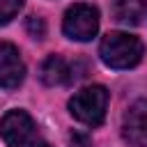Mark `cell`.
<instances>
[{"instance_id":"7a4b0ae2","label":"cell","mask_w":147,"mask_h":147,"mask_svg":"<svg viewBox=\"0 0 147 147\" xmlns=\"http://www.w3.org/2000/svg\"><path fill=\"white\" fill-rule=\"evenodd\" d=\"M106 108H108V90L103 85L83 87L69 99L71 115L87 126H99L106 117Z\"/></svg>"},{"instance_id":"277c9868","label":"cell","mask_w":147,"mask_h":147,"mask_svg":"<svg viewBox=\"0 0 147 147\" xmlns=\"http://www.w3.org/2000/svg\"><path fill=\"white\" fill-rule=\"evenodd\" d=\"M0 138L7 147H25L34 138V122L25 110H9L0 119Z\"/></svg>"},{"instance_id":"3957f363","label":"cell","mask_w":147,"mask_h":147,"mask_svg":"<svg viewBox=\"0 0 147 147\" xmlns=\"http://www.w3.org/2000/svg\"><path fill=\"white\" fill-rule=\"evenodd\" d=\"M62 30H64V34L69 39L90 41L99 30V11H96V7L85 5V2H78V5L69 7L67 14H64V21H62Z\"/></svg>"},{"instance_id":"8fae6325","label":"cell","mask_w":147,"mask_h":147,"mask_svg":"<svg viewBox=\"0 0 147 147\" xmlns=\"http://www.w3.org/2000/svg\"><path fill=\"white\" fill-rule=\"evenodd\" d=\"M34 147H48V145H44V142H39V145H34Z\"/></svg>"},{"instance_id":"ba28073f","label":"cell","mask_w":147,"mask_h":147,"mask_svg":"<svg viewBox=\"0 0 147 147\" xmlns=\"http://www.w3.org/2000/svg\"><path fill=\"white\" fill-rule=\"evenodd\" d=\"M39 76H41V80H44L46 85H51V87L71 80V76H69V67H67V62H64L60 55H51V57H46L44 64H41V69H39Z\"/></svg>"},{"instance_id":"5b68a950","label":"cell","mask_w":147,"mask_h":147,"mask_svg":"<svg viewBox=\"0 0 147 147\" xmlns=\"http://www.w3.org/2000/svg\"><path fill=\"white\" fill-rule=\"evenodd\" d=\"M25 78V64L14 44L0 41V87L16 90Z\"/></svg>"},{"instance_id":"8992f818","label":"cell","mask_w":147,"mask_h":147,"mask_svg":"<svg viewBox=\"0 0 147 147\" xmlns=\"http://www.w3.org/2000/svg\"><path fill=\"white\" fill-rule=\"evenodd\" d=\"M124 138L136 147H147V99L136 101L122 119Z\"/></svg>"},{"instance_id":"9c48e42d","label":"cell","mask_w":147,"mask_h":147,"mask_svg":"<svg viewBox=\"0 0 147 147\" xmlns=\"http://www.w3.org/2000/svg\"><path fill=\"white\" fill-rule=\"evenodd\" d=\"M23 7V0H0V25L9 23Z\"/></svg>"},{"instance_id":"52a82bcc","label":"cell","mask_w":147,"mask_h":147,"mask_svg":"<svg viewBox=\"0 0 147 147\" xmlns=\"http://www.w3.org/2000/svg\"><path fill=\"white\" fill-rule=\"evenodd\" d=\"M145 11H147V2L145 0H113V16L119 23L138 25L142 21Z\"/></svg>"},{"instance_id":"6da1fadb","label":"cell","mask_w":147,"mask_h":147,"mask_svg":"<svg viewBox=\"0 0 147 147\" xmlns=\"http://www.w3.org/2000/svg\"><path fill=\"white\" fill-rule=\"evenodd\" d=\"M145 46L129 32H108L99 44V55L110 69H131L142 60Z\"/></svg>"},{"instance_id":"30bf717a","label":"cell","mask_w":147,"mask_h":147,"mask_svg":"<svg viewBox=\"0 0 147 147\" xmlns=\"http://www.w3.org/2000/svg\"><path fill=\"white\" fill-rule=\"evenodd\" d=\"M25 28H28V32H30L34 39H41V37L46 34V25H44V21L37 18V16H30L28 23H25Z\"/></svg>"}]
</instances>
